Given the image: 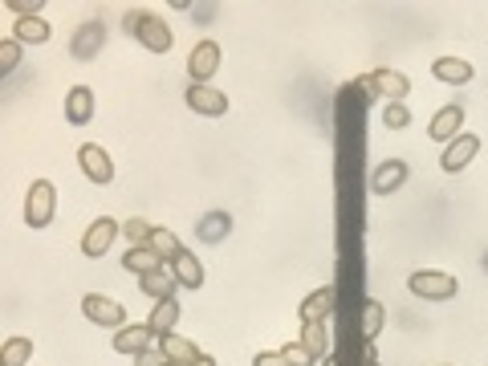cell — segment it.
Returning <instances> with one entry per match:
<instances>
[{
  "mask_svg": "<svg viewBox=\"0 0 488 366\" xmlns=\"http://www.w3.org/2000/svg\"><path fill=\"white\" fill-rule=\"evenodd\" d=\"M155 346V333H151V325H135V322H130V325H122V330L118 333H114V350H118V354H130V358H135V354H143V350H151Z\"/></svg>",
  "mask_w": 488,
  "mask_h": 366,
  "instance_id": "cell-14",
  "label": "cell"
},
{
  "mask_svg": "<svg viewBox=\"0 0 488 366\" xmlns=\"http://www.w3.org/2000/svg\"><path fill=\"white\" fill-rule=\"evenodd\" d=\"M16 61H21V41H16V37L0 41V78H5V73H13Z\"/></svg>",
  "mask_w": 488,
  "mask_h": 366,
  "instance_id": "cell-29",
  "label": "cell"
},
{
  "mask_svg": "<svg viewBox=\"0 0 488 366\" xmlns=\"http://www.w3.org/2000/svg\"><path fill=\"white\" fill-rule=\"evenodd\" d=\"M407 183V163L403 159H382L371 175V192L374 195H395Z\"/></svg>",
  "mask_w": 488,
  "mask_h": 366,
  "instance_id": "cell-13",
  "label": "cell"
},
{
  "mask_svg": "<svg viewBox=\"0 0 488 366\" xmlns=\"http://www.w3.org/2000/svg\"><path fill=\"white\" fill-rule=\"evenodd\" d=\"M81 314H86L94 325H106V330H122V325H127L122 301L106 297V293H86V297H81Z\"/></svg>",
  "mask_w": 488,
  "mask_h": 366,
  "instance_id": "cell-4",
  "label": "cell"
},
{
  "mask_svg": "<svg viewBox=\"0 0 488 366\" xmlns=\"http://www.w3.org/2000/svg\"><path fill=\"white\" fill-rule=\"evenodd\" d=\"M167 268L175 273L179 289H200V285H203V265H200V257H195V252H187V249H183Z\"/></svg>",
  "mask_w": 488,
  "mask_h": 366,
  "instance_id": "cell-19",
  "label": "cell"
},
{
  "mask_svg": "<svg viewBox=\"0 0 488 366\" xmlns=\"http://www.w3.org/2000/svg\"><path fill=\"white\" fill-rule=\"evenodd\" d=\"M122 228H118V220H110V216H98L94 224L86 228V236H81V252H86L89 260H98V257H106L110 252V244H114V236H118Z\"/></svg>",
  "mask_w": 488,
  "mask_h": 366,
  "instance_id": "cell-7",
  "label": "cell"
},
{
  "mask_svg": "<svg viewBox=\"0 0 488 366\" xmlns=\"http://www.w3.org/2000/svg\"><path fill=\"white\" fill-rule=\"evenodd\" d=\"M362 86L371 89V94L387 98V102H403V98L411 94V81H407L399 70H374V73H366Z\"/></svg>",
  "mask_w": 488,
  "mask_h": 366,
  "instance_id": "cell-8",
  "label": "cell"
},
{
  "mask_svg": "<svg viewBox=\"0 0 488 366\" xmlns=\"http://www.w3.org/2000/svg\"><path fill=\"white\" fill-rule=\"evenodd\" d=\"M333 301H338V289H333V285H322V289H314V293H309V297L297 305L301 325H305V322H330Z\"/></svg>",
  "mask_w": 488,
  "mask_h": 366,
  "instance_id": "cell-12",
  "label": "cell"
},
{
  "mask_svg": "<svg viewBox=\"0 0 488 366\" xmlns=\"http://www.w3.org/2000/svg\"><path fill=\"white\" fill-rule=\"evenodd\" d=\"M407 289L423 301H452L460 293V281L452 273H444V268H415L407 277Z\"/></svg>",
  "mask_w": 488,
  "mask_h": 366,
  "instance_id": "cell-2",
  "label": "cell"
},
{
  "mask_svg": "<svg viewBox=\"0 0 488 366\" xmlns=\"http://www.w3.org/2000/svg\"><path fill=\"white\" fill-rule=\"evenodd\" d=\"M281 354L289 358V366H314V362H317V358L305 350V342H301V338L289 342V346H281Z\"/></svg>",
  "mask_w": 488,
  "mask_h": 366,
  "instance_id": "cell-30",
  "label": "cell"
},
{
  "mask_svg": "<svg viewBox=\"0 0 488 366\" xmlns=\"http://www.w3.org/2000/svg\"><path fill=\"white\" fill-rule=\"evenodd\" d=\"M175 322H179V301H155L151 317H146V325H151L155 338H163V333H175Z\"/></svg>",
  "mask_w": 488,
  "mask_h": 366,
  "instance_id": "cell-21",
  "label": "cell"
},
{
  "mask_svg": "<svg viewBox=\"0 0 488 366\" xmlns=\"http://www.w3.org/2000/svg\"><path fill=\"white\" fill-rule=\"evenodd\" d=\"M366 366H382V362H379V358H374V354H371V358H366Z\"/></svg>",
  "mask_w": 488,
  "mask_h": 366,
  "instance_id": "cell-36",
  "label": "cell"
},
{
  "mask_svg": "<svg viewBox=\"0 0 488 366\" xmlns=\"http://www.w3.org/2000/svg\"><path fill=\"white\" fill-rule=\"evenodd\" d=\"M13 37L21 41V45H45V41L53 37V29H49L45 16H16Z\"/></svg>",
  "mask_w": 488,
  "mask_h": 366,
  "instance_id": "cell-20",
  "label": "cell"
},
{
  "mask_svg": "<svg viewBox=\"0 0 488 366\" xmlns=\"http://www.w3.org/2000/svg\"><path fill=\"white\" fill-rule=\"evenodd\" d=\"M220 70V41H195L187 53V73L195 86H208V78Z\"/></svg>",
  "mask_w": 488,
  "mask_h": 366,
  "instance_id": "cell-6",
  "label": "cell"
},
{
  "mask_svg": "<svg viewBox=\"0 0 488 366\" xmlns=\"http://www.w3.org/2000/svg\"><path fill=\"white\" fill-rule=\"evenodd\" d=\"M151 249L159 252V257L171 265V260H175L179 252H183V244H179V236H175V232H167V228H155V236H151Z\"/></svg>",
  "mask_w": 488,
  "mask_h": 366,
  "instance_id": "cell-27",
  "label": "cell"
},
{
  "mask_svg": "<svg viewBox=\"0 0 488 366\" xmlns=\"http://www.w3.org/2000/svg\"><path fill=\"white\" fill-rule=\"evenodd\" d=\"M78 167L86 171L89 183H110V179H114L110 155H106L98 143H81V146H78Z\"/></svg>",
  "mask_w": 488,
  "mask_h": 366,
  "instance_id": "cell-9",
  "label": "cell"
},
{
  "mask_svg": "<svg viewBox=\"0 0 488 366\" xmlns=\"http://www.w3.org/2000/svg\"><path fill=\"white\" fill-rule=\"evenodd\" d=\"M228 228H232V220H228V216H208L200 224V236H203V240H220Z\"/></svg>",
  "mask_w": 488,
  "mask_h": 366,
  "instance_id": "cell-31",
  "label": "cell"
},
{
  "mask_svg": "<svg viewBox=\"0 0 488 366\" xmlns=\"http://www.w3.org/2000/svg\"><path fill=\"white\" fill-rule=\"evenodd\" d=\"M325 366H338V362H333V358H325Z\"/></svg>",
  "mask_w": 488,
  "mask_h": 366,
  "instance_id": "cell-37",
  "label": "cell"
},
{
  "mask_svg": "<svg viewBox=\"0 0 488 366\" xmlns=\"http://www.w3.org/2000/svg\"><path fill=\"white\" fill-rule=\"evenodd\" d=\"M480 155V135H455L452 143L444 146V155H439V171H447V175H455V171H464L472 159Z\"/></svg>",
  "mask_w": 488,
  "mask_h": 366,
  "instance_id": "cell-5",
  "label": "cell"
},
{
  "mask_svg": "<svg viewBox=\"0 0 488 366\" xmlns=\"http://www.w3.org/2000/svg\"><path fill=\"white\" fill-rule=\"evenodd\" d=\"M431 73H436L439 81H447V86H468V81L476 78L472 61H464V57H436V61H431Z\"/></svg>",
  "mask_w": 488,
  "mask_h": 366,
  "instance_id": "cell-17",
  "label": "cell"
},
{
  "mask_svg": "<svg viewBox=\"0 0 488 366\" xmlns=\"http://www.w3.org/2000/svg\"><path fill=\"white\" fill-rule=\"evenodd\" d=\"M455 135H464V106H439L436 118L427 122V138L447 146Z\"/></svg>",
  "mask_w": 488,
  "mask_h": 366,
  "instance_id": "cell-11",
  "label": "cell"
},
{
  "mask_svg": "<svg viewBox=\"0 0 488 366\" xmlns=\"http://www.w3.org/2000/svg\"><path fill=\"white\" fill-rule=\"evenodd\" d=\"M183 102L192 106L195 114H203V118H220V114H228V94H220L216 86H187Z\"/></svg>",
  "mask_w": 488,
  "mask_h": 366,
  "instance_id": "cell-10",
  "label": "cell"
},
{
  "mask_svg": "<svg viewBox=\"0 0 488 366\" xmlns=\"http://www.w3.org/2000/svg\"><path fill=\"white\" fill-rule=\"evenodd\" d=\"M382 322H387V309H382V301H366L362 314H358V333H362L366 342H374L382 333Z\"/></svg>",
  "mask_w": 488,
  "mask_h": 366,
  "instance_id": "cell-22",
  "label": "cell"
},
{
  "mask_svg": "<svg viewBox=\"0 0 488 366\" xmlns=\"http://www.w3.org/2000/svg\"><path fill=\"white\" fill-rule=\"evenodd\" d=\"M159 350H163V358H167V362H175V366H192L195 358H203L200 350H195V342L183 338V333H163Z\"/></svg>",
  "mask_w": 488,
  "mask_h": 366,
  "instance_id": "cell-18",
  "label": "cell"
},
{
  "mask_svg": "<svg viewBox=\"0 0 488 366\" xmlns=\"http://www.w3.org/2000/svg\"><path fill=\"white\" fill-rule=\"evenodd\" d=\"M297 338L305 342V350L314 358H330V330H325V322H305Z\"/></svg>",
  "mask_w": 488,
  "mask_h": 366,
  "instance_id": "cell-23",
  "label": "cell"
},
{
  "mask_svg": "<svg viewBox=\"0 0 488 366\" xmlns=\"http://www.w3.org/2000/svg\"><path fill=\"white\" fill-rule=\"evenodd\" d=\"M192 366H216V358H211V354H203V358H195Z\"/></svg>",
  "mask_w": 488,
  "mask_h": 366,
  "instance_id": "cell-35",
  "label": "cell"
},
{
  "mask_svg": "<svg viewBox=\"0 0 488 366\" xmlns=\"http://www.w3.org/2000/svg\"><path fill=\"white\" fill-rule=\"evenodd\" d=\"M135 366H167L163 362V350H143V354H135Z\"/></svg>",
  "mask_w": 488,
  "mask_h": 366,
  "instance_id": "cell-34",
  "label": "cell"
},
{
  "mask_svg": "<svg viewBox=\"0 0 488 366\" xmlns=\"http://www.w3.org/2000/svg\"><path fill=\"white\" fill-rule=\"evenodd\" d=\"M5 8H13L16 16H41L45 0H5Z\"/></svg>",
  "mask_w": 488,
  "mask_h": 366,
  "instance_id": "cell-32",
  "label": "cell"
},
{
  "mask_svg": "<svg viewBox=\"0 0 488 366\" xmlns=\"http://www.w3.org/2000/svg\"><path fill=\"white\" fill-rule=\"evenodd\" d=\"M138 289H143L151 301H171L175 297V289H179V281H175V273L163 265V268H151V273L138 277Z\"/></svg>",
  "mask_w": 488,
  "mask_h": 366,
  "instance_id": "cell-15",
  "label": "cell"
},
{
  "mask_svg": "<svg viewBox=\"0 0 488 366\" xmlns=\"http://www.w3.org/2000/svg\"><path fill=\"white\" fill-rule=\"evenodd\" d=\"M167 366H175V362H167Z\"/></svg>",
  "mask_w": 488,
  "mask_h": 366,
  "instance_id": "cell-38",
  "label": "cell"
},
{
  "mask_svg": "<svg viewBox=\"0 0 488 366\" xmlns=\"http://www.w3.org/2000/svg\"><path fill=\"white\" fill-rule=\"evenodd\" d=\"M167 260L159 257L155 249H127V257H122V268H130V273H151V268H163Z\"/></svg>",
  "mask_w": 488,
  "mask_h": 366,
  "instance_id": "cell-25",
  "label": "cell"
},
{
  "mask_svg": "<svg viewBox=\"0 0 488 366\" xmlns=\"http://www.w3.org/2000/svg\"><path fill=\"white\" fill-rule=\"evenodd\" d=\"M382 122H387L390 130H407V127H411V110L399 106V102H387V106H382Z\"/></svg>",
  "mask_w": 488,
  "mask_h": 366,
  "instance_id": "cell-28",
  "label": "cell"
},
{
  "mask_svg": "<svg viewBox=\"0 0 488 366\" xmlns=\"http://www.w3.org/2000/svg\"><path fill=\"white\" fill-rule=\"evenodd\" d=\"M89 118H94V89L73 86L70 94H65V122H70V127H86Z\"/></svg>",
  "mask_w": 488,
  "mask_h": 366,
  "instance_id": "cell-16",
  "label": "cell"
},
{
  "mask_svg": "<svg viewBox=\"0 0 488 366\" xmlns=\"http://www.w3.org/2000/svg\"><path fill=\"white\" fill-rule=\"evenodd\" d=\"M122 232H127L130 249H151V236H155V224L143 216H130L127 224H122Z\"/></svg>",
  "mask_w": 488,
  "mask_h": 366,
  "instance_id": "cell-26",
  "label": "cell"
},
{
  "mask_svg": "<svg viewBox=\"0 0 488 366\" xmlns=\"http://www.w3.org/2000/svg\"><path fill=\"white\" fill-rule=\"evenodd\" d=\"M122 29H127L143 49H151V53H167V49L175 45L171 24H163V16L143 13V8H130V13L122 16Z\"/></svg>",
  "mask_w": 488,
  "mask_h": 366,
  "instance_id": "cell-1",
  "label": "cell"
},
{
  "mask_svg": "<svg viewBox=\"0 0 488 366\" xmlns=\"http://www.w3.org/2000/svg\"><path fill=\"white\" fill-rule=\"evenodd\" d=\"M57 211V187L49 179H33L29 195H24V224L29 228H49Z\"/></svg>",
  "mask_w": 488,
  "mask_h": 366,
  "instance_id": "cell-3",
  "label": "cell"
},
{
  "mask_svg": "<svg viewBox=\"0 0 488 366\" xmlns=\"http://www.w3.org/2000/svg\"><path fill=\"white\" fill-rule=\"evenodd\" d=\"M252 366H289V358H285L281 350H260V354L252 358Z\"/></svg>",
  "mask_w": 488,
  "mask_h": 366,
  "instance_id": "cell-33",
  "label": "cell"
},
{
  "mask_svg": "<svg viewBox=\"0 0 488 366\" xmlns=\"http://www.w3.org/2000/svg\"><path fill=\"white\" fill-rule=\"evenodd\" d=\"M29 358H33V338H24V333H13L0 346V366H24Z\"/></svg>",
  "mask_w": 488,
  "mask_h": 366,
  "instance_id": "cell-24",
  "label": "cell"
}]
</instances>
